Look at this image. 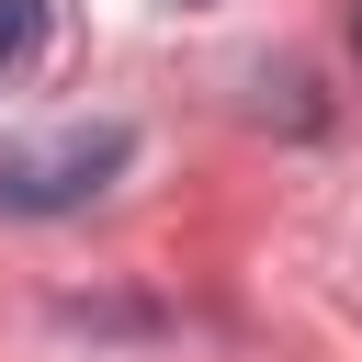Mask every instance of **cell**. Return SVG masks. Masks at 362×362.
I'll return each instance as SVG.
<instances>
[{
    "instance_id": "3",
    "label": "cell",
    "mask_w": 362,
    "mask_h": 362,
    "mask_svg": "<svg viewBox=\"0 0 362 362\" xmlns=\"http://www.w3.org/2000/svg\"><path fill=\"white\" fill-rule=\"evenodd\" d=\"M351 45H362V11H351Z\"/></svg>"
},
{
    "instance_id": "2",
    "label": "cell",
    "mask_w": 362,
    "mask_h": 362,
    "mask_svg": "<svg viewBox=\"0 0 362 362\" xmlns=\"http://www.w3.org/2000/svg\"><path fill=\"white\" fill-rule=\"evenodd\" d=\"M45 57V0H0V79Z\"/></svg>"
},
{
    "instance_id": "1",
    "label": "cell",
    "mask_w": 362,
    "mask_h": 362,
    "mask_svg": "<svg viewBox=\"0 0 362 362\" xmlns=\"http://www.w3.org/2000/svg\"><path fill=\"white\" fill-rule=\"evenodd\" d=\"M136 170V124H57L34 147H0V215H79L90 192H113Z\"/></svg>"
}]
</instances>
